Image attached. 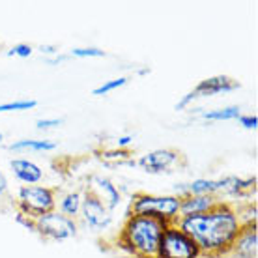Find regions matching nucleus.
<instances>
[{"label":"nucleus","mask_w":258,"mask_h":258,"mask_svg":"<svg viewBox=\"0 0 258 258\" xmlns=\"http://www.w3.org/2000/svg\"><path fill=\"white\" fill-rule=\"evenodd\" d=\"M176 225L199 245L202 258H225L230 256L243 221L234 202L221 199L210 212L180 217Z\"/></svg>","instance_id":"f257e3e1"},{"label":"nucleus","mask_w":258,"mask_h":258,"mask_svg":"<svg viewBox=\"0 0 258 258\" xmlns=\"http://www.w3.org/2000/svg\"><path fill=\"white\" fill-rule=\"evenodd\" d=\"M165 228L167 223L155 217L127 213L116 236V245L133 258H155Z\"/></svg>","instance_id":"f03ea898"},{"label":"nucleus","mask_w":258,"mask_h":258,"mask_svg":"<svg viewBox=\"0 0 258 258\" xmlns=\"http://www.w3.org/2000/svg\"><path fill=\"white\" fill-rule=\"evenodd\" d=\"M129 213L133 215H148L172 225L180 219V197L176 195H148L135 193L131 197Z\"/></svg>","instance_id":"7ed1b4c3"},{"label":"nucleus","mask_w":258,"mask_h":258,"mask_svg":"<svg viewBox=\"0 0 258 258\" xmlns=\"http://www.w3.org/2000/svg\"><path fill=\"white\" fill-rule=\"evenodd\" d=\"M58 191L49 185H21L17 191V210L28 219H38L41 215L56 210Z\"/></svg>","instance_id":"20e7f679"},{"label":"nucleus","mask_w":258,"mask_h":258,"mask_svg":"<svg viewBox=\"0 0 258 258\" xmlns=\"http://www.w3.org/2000/svg\"><path fill=\"white\" fill-rule=\"evenodd\" d=\"M155 258H202L200 249L187 234L180 230L176 223L167 225L161 239H159V249Z\"/></svg>","instance_id":"39448f33"},{"label":"nucleus","mask_w":258,"mask_h":258,"mask_svg":"<svg viewBox=\"0 0 258 258\" xmlns=\"http://www.w3.org/2000/svg\"><path fill=\"white\" fill-rule=\"evenodd\" d=\"M32 230L38 232L41 238L51 239V241H66V239L77 236L79 223L54 210V212H49L38 219H34Z\"/></svg>","instance_id":"423d86ee"},{"label":"nucleus","mask_w":258,"mask_h":258,"mask_svg":"<svg viewBox=\"0 0 258 258\" xmlns=\"http://www.w3.org/2000/svg\"><path fill=\"white\" fill-rule=\"evenodd\" d=\"M112 212L103 204V200H99L96 195L84 189V197H83V208H81V213H79V226L83 225L86 226L92 232H105L112 226Z\"/></svg>","instance_id":"0eeeda50"},{"label":"nucleus","mask_w":258,"mask_h":258,"mask_svg":"<svg viewBox=\"0 0 258 258\" xmlns=\"http://www.w3.org/2000/svg\"><path fill=\"white\" fill-rule=\"evenodd\" d=\"M180 161L181 154L178 150L159 148L141 155L139 161H137V167H141L148 174H161V172H168V168L176 167Z\"/></svg>","instance_id":"6e6552de"},{"label":"nucleus","mask_w":258,"mask_h":258,"mask_svg":"<svg viewBox=\"0 0 258 258\" xmlns=\"http://www.w3.org/2000/svg\"><path fill=\"white\" fill-rule=\"evenodd\" d=\"M86 189L92 191L99 200H103V204L109 208L110 212H114V210L122 204V193H120V189H118L116 183L110 180V178H107V176H101V174L90 176Z\"/></svg>","instance_id":"1a4fd4ad"},{"label":"nucleus","mask_w":258,"mask_h":258,"mask_svg":"<svg viewBox=\"0 0 258 258\" xmlns=\"http://www.w3.org/2000/svg\"><path fill=\"white\" fill-rule=\"evenodd\" d=\"M230 256L236 258H258V230L256 221H245L241 225L238 238L234 241Z\"/></svg>","instance_id":"9d476101"},{"label":"nucleus","mask_w":258,"mask_h":258,"mask_svg":"<svg viewBox=\"0 0 258 258\" xmlns=\"http://www.w3.org/2000/svg\"><path fill=\"white\" fill-rule=\"evenodd\" d=\"M239 88V83L234 81L232 77H226V75H215V77L204 79L195 86L193 94L195 97H212L219 96V94H228Z\"/></svg>","instance_id":"9b49d317"},{"label":"nucleus","mask_w":258,"mask_h":258,"mask_svg":"<svg viewBox=\"0 0 258 258\" xmlns=\"http://www.w3.org/2000/svg\"><path fill=\"white\" fill-rule=\"evenodd\" d=\"M256 191V178H239V176H225L219 178V199L221 195L232 199H247Z\"/></svg>","instance_id":"f8f14e48"},{"label":"nucleus","mask_w":258,"mask_h":258,"mask_svg":"<svg viewBox=\"0 0 258 258\" xmlns=\"http://www.w3.org/2000/svg\"><path fill=\"white\" fill-rule=\"evenodd\" d=\"M10 168H12L13 176L25 183V185H38L45 178V170L39 167L38 163L30 161L26 157H15L10 161Z\"/></svg>","instance_id":"ddd939ff"},{"label":"nucleus","mask_w":258,"mask_h":258,"mask_svg":"<svg viewBox=\"0 0 258 258\" xmlns=\"http://www.w3.org/2000/svg\"><path fill=\"white\" fill-rule=\"evenodd\" d=\"M221 199L217 197H208V195H185L180 199V217L189 215H200V213L210 212Z\"/></svg>","instance_id":"4468645a"},{"label":"nucleus","mask_w":258,"mask_h":258,"mask_svg":"<svg viewBox=\"0 0 258 258\" xmlns=\"http://www.w3.org/2000/svg\"><path fill=\"white\" fill-rule=\"evenodd\" d=\"M176 197H185V195H208V197H217L219 199V180L212 178H197L189 183H180L174 187Z\"/></svg>","instance_id":"2eb2a0df"},{"label":"nucleus","mask_w":258,"mask_h":258,"mask_svg":"<svg viewBox=\"0 0 258 258\" xmlns=\"http://www.w3.org/2000/svg\"><path fill=\"white\" fill-rule=\"evenodd\" d=\"M83 197L84 191H81V189H71V191L58 195V199H56V212H60L62 215L70 217V219L77 221L81 208H83Z\"/></svg>","instance_id":"dca6fc26"},{"label":"nucleus","mask_w":258,"mask_h":258,"mask_svg":"<svg viewBox=\"0 0 258 258\" xmlns=\"http://www.w3.org/2000/svg\"><path fill=\"white\" fill-rule=\"evenodd\" d=\"M8 148L12 152H52L56 150V142L47 139H23V141L12 142Z\"/></svg>","instance_id":"f3484780"},{"label":"nucleus","mask_w":258,"mask_h":258,"mask_svg":"<svg viewBox=\"0 0 258 258\" xmlns=\"http://www.w3.org/2000/svg\"><path fill=\"white\" fill-rule=\"evenodd\" d=\"M239 114H241V109L238 105H228V107H223V109L200 112V118L208 120V122H226V120H238Z\"/></svg>","instance_id":"a211bd4d"},{"label":"nucleus","mask_w":258,"mask_h":258,"mask_svg":"<svg viewBox=\"0 0 258 258\" xmlns=\"http://www.w3.org/2000/svg\"><path fill=\"white\" fill-rule=\"evenodd\" d=\"M99 157L103 159V161H109V163H114V165H131V167H137V161L131 159V152L129 150H105V152H99Z\"/></svg>","instance_id":"6ab92c4d"},{"label":"nucleus","mask_w":258,"mask_h":258,"mask_svg":"<svg viewBox=\"0 0 258 258\" xmlns=\"http://www.w3.org/2000/svg\"><path fill=\"white\" fill-rule=\"evenodd\" d=\"M36 107H38L36 99H17V101L0 103V112H19V110H30Z\"/></svg>","instance_id":"aec40b11"},{"label":"nucleus","mask_w":258,"mask_h":258,"mask_svg":"<svg viewBox=\"0 0 258 258\" xmlns=\"http://www.w3.org/2000/svg\"><path fill=\"white\" fill-rule=\"evenodd\" d=\"M129 79L127 77H118V79H112V81H107V83H103L101 86H97V88H94V96H107V94H110V92L118 90V88H123L125 84H127Z\"/></svg>","instance_id":"412c9836"},{"label":"nucleus","mask_w":258,"mask_h":258,"mask_svg":"<svg viewBox=\"0 0 258 258\" xmlns=\"http://www.w3.org/2000/svg\"><path fill=\"white\" fill-rule=\"evenodd\" d=\"M71 56H77V58H101V56H105V51L97 49V47H75L71 51Z\"/></svg>","instance_id":"4be33fe9"},{"label":"nucleus","mask_w":258,"mask_h":258,"mask_svg":"<svg viewBox=\"0 0 258 258\" xmlns=\"http://www.w3.org/2000/svg\"><path fill=\"white\" fill-rule=\"evenodd\" d=\"M8 54L10 56H19V58H28L32 54V47L28 45V43H17V45H13L8 51Z\"/></svg>","instance_id":"5701e85b"},{"label":"nucleus","mask_w":258,"mask_h":258,"mask_svg":"<svg viewBox=\"0 0 258 258\" xmlns=\"http://www.w3.org/2000/svg\"><path fill=\"white\" fill-rule=\"evenodd\" d=\"M62 118H39L38 122H36V127L38 129H54V127H58V125H62Z\"/></svg>","instance_id":"b1692460"},{"label":"nucleus","mask_w":258,"mask_h":258,"mask_svg":"<svg viewBox=\"0 0 258 258\" xmlns=\"http://www.w3.org/2000/svg\"><path fill=\"white\" fill-rule=\"evenodd\" d=\"M238 122H239V125H241V127L252 129V131L258 127V116H256V114H239Z\"/></svg>","instance_id":"393cba45"},{"label":"nucleus","mask_w":258,"mask_h":258,"mask_svg":"<svg viewBox=\"0 0 258 258\" xmlns=\"http://www.w3.org/2000/svg\"><path fill=\"white\" fill-rule=\"evenodd\" d=\"M195 99H197V97H195L193 92H189V94H185V96L181 97L180 101L176 103V110H183V109H187V107H189V105H191V103H193Z\"/></svg>","instance_id":"a878e982"},{"label":"nucleus","mask_w":258,"mask_h":258,"mask_svg":"<svg viewBox=\"0 0 258 258\" xmlns=\"http://www.w3.org/2000/svg\"><path fill=\"white\" fill-rule=\"evenodd\" d=\"M133 142V137L131 135H123V137H120L118 139V148L120 150H127V146Z\"/></svg>","instance_id":"bb28decb"},{"label":"nucleus","mask_w":258,"mask_h":258,"mask_svg":"<svg viewBox=\"0 0 258 258\" xmlns=\"http://www.w3.org/2000/svg\"><path fill=\"white\" fill-rule=\"evenodd\" d=\"M8 178L4 176V172L0 170V197H4V195L8 193Z\"/></svg>","instance_id":"cd10ccee"},{"label":"nucleus","mask_w":258,"mask_h":258,"mask_svg":"<svg viewBox=\"0 0 258 258\" xmlns=\"http://www.w3.org/2000/svg\"><path fill=\"white\" fill-rule=\"evenodd\" d=\"M41 52H47V54H54V52H58V47L41 45Z\"/></svg>","instance_id":"c85d7f7f"},{"label":"nucleus","mask_w":258,"mask_h":258,"mask_svg":"<svg viewBox=\"0 0 258 258\" xmlns=\"http://www.w3.org/2000/svg\"><path fill=\"white\" fill-rule=\"evenodd\" d=\"M2 141H4V135H2V133H0V142H2Z\"/></svg>","instance_id":"c756f323"}]
</instances>
